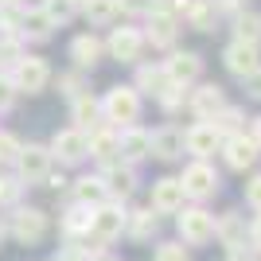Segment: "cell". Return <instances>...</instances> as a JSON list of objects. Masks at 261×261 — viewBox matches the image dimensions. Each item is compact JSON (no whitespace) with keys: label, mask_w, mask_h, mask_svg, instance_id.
Returning a JSON list of instances; mask_svg holds the SVG:
<instances>
[{"label":"cell","mask_w":261,"mask_h":261,"mask_svg":"<svg viewBox=\"0 0 261 261\" xmlns=\"http://www.w3.org/2000/svg\"><path fill=\"white\" fill-rule=\"evenodd\" d=\"M125 218H129V211H125L121 199H106V203H98V207L90 211V234H86V242H90V246H98V250L113 246V242L125 234Z\"/></svg>","instance_id":"1"},{"label":"cell","mask_w":261,"mask_h":261,"mask_svg":"<svg viewBox=\"0 0 261 261\" xmlns=\"http://www.w3.org/2000/svg\"><path fill=\"white\" fill-rule=\"evenodd\" d=\"M141 90L137 86H109L106 98H101V117H106V125H113V129H129V125H137L141 121Z\"/></svg>","instance_id":"2"},{"label":"cell","mask_w":261,"mask_h":261,"mask_svg":"<svg viewBox=\"0 0 261 261\" xmlns=\"http://www.w3.org/2000/svg\"><path fill=\"white\" fill-rule=\"evenodd\" d=\"M179 184H184V195L191 203H207V199H215L222 191V175L215 172L211 160H191L184 168V175H179Z\"/></svg>","instance_id":"3"},{"label":"cell","mask_w":261,"mask_h":261,"mask_svg":"<svg viewBox=\"0 0 261 261\" xmlns=\"http://www.w3.org/2000/svg\"><path fill=\"white\" fill-rule=\"evenodd\" d=\"M175 230H179L184 246H207V242H215V215L203 203H191V207L184 203V211L175 215Z\"/></svg>","instance_id":"4"},{"label":"cell","mask_w":261,"mask_h":261,"mask_svg":"<svg viewBox=\"0 0 261 261\" xmlns=\"http://www.w3.org/2000/svg\"><path fill=\"white\" fill-rule=\"evenodd\" d=\"M47 230H51V215L43 207H16L8 215V234L20 246H39L47 238Z\"/></svg>","instance_id":"5"},{"label":"cell","mask_w":261,"mask_h":261,"mask_svg":"<svg viewBox=\"0 0 261 261\" xmlns=\"http://www.w3.org/2000/svg\"><path fill=\"white\" fill-rule=\"evenodd\" d=\"M51 82V66L35 55H20L12 63V86L16 94H43V86Z\"/></svg>","instance_id":"6"},{"label":"cell","mask_w":261,"mask_h":261,"mask_svg":"<svg viewBox=\"0 0 261 261\" xmlns=\"http://www.w3.org/2000/svg\"><path fill=\"white\" fill-rule=\"evenodd\" d=\"M47 148H51V156L63 164V168H74V164L90 160V141H86V133L74 129V125H70V129H59V133L51 137V144H47Z\"/></svg>","instance_id":"7"},{"label":"cell","mask_w":261,"mask_h":261,"mask_svg":"<svg viewBox=\"0 0 261 261\" xmlns=\"http://www.w3.org/2000/svg\"><path fill=\"white\" fill-rule=\"evenodd\" d=\"M222 160H226L230 172H250L253 164L261 160V148L250 133H234V137H222Z\"/></svg>","instance_id":"8"},{"label":"cell","mask_w":261,"mask_h":261,"mask_svg":"<svg viewBox=\"0 0 261 261\" xmlns=\"http://www.w3.org/2000/svg\"><path fill=\"white\" fill-rule=\"evenodd\" d=\"M51 148L47 144H20V156H16V172H20V184H43L47 172H51Z\"/></svg>","instance_id":"9"},{"label":"cell","mask_w":261,"mask_h":261,"mask_svg":"<svg viewBox=\"0 0 261 261\" xmlns=\"http://www.w3.org/2000/svg\"><path fill=\"white\" fill-rule=\"evenodd\" d=\"M101 184H106V195L109 199H125L137 191V164H125V160H113V164H101Z\"/></svg>","instance_id":"10"},{"label":"cell","mask_w":261,"mask_h":261,"mask_svg":"<svg viewBox=\"0 0 261 261\" xmlns=\"http://www.w3.org/2000/svg\"><path fill=\"white\" fill-rule=\"evenodd\" d=\"M164 74H168V82L172 86H191V82H199V74H203V55L195 51H172L168 59H164Z\"/></svg>","instance_id":"11"},{"label":"cell","mask_w":261,"mask_h":261,"mask_svg":"<svg viewBox=\"0 0 261 261\" xmlns=\"http://www.w3.org/2000/svg\"><path fill=\"white\" fill-rule=\"evenodd\" d=\"M187 203L184 195V184H179V175H160L152 184V199H148V207L156 211V215H179Z\"/></svg>","instance_id":"12"},{"label":"cell","mask_w":261,"mask_h":261,"mask_svg":"<svg viewBox=\"0 0 261 261\" xmlns=\"http://www.w3.org/2000/svg\"><path fill=\"white\" fill-rule=\"evenodd\" d=\"M184 148L195 156V160H211V156L222 148V133H218L211 121H195V125L184 133Z\"/></svg>","instance_id":"13"},{"label":"cell","mask_w":261,"mask_h":261,"mask_svg":"<svg viewBox=\"0 0 261 261\" xmlns=\"http://www.w3.org/2000/svg\"><path fill=\"white\" fill-rule=\"evenodd\" d=\"M222 63H226V70H230L234 78H250L253 70H261V47L234 39V43L222 51Z\"/></svg>","instance_id":"14"},{"label":"cell","mask_w":261,"mask_h":261,"mask_svg":"<svg viewBox=\"0 0 261 261\" xmlns=\"http://www.w3.org/2000/svg\"><path fill=\"white\" fill-rule=\"evenodd\" d=\"M106 51L117 63H137L144 51V32H137V28H113L106 39Z\"/></svg>","instance_id":"15"},{"label":"cell","mask_w":261,"mask_h":261,"mask_svg":"<svg viewBox=\"0 0 261 261\" xmlns=\"http://www.w3.org/2000/svg\"><path fill=\"white\" fill-rule=\"evenodd\" d=\"M148 148H152V133L141 129V125H129V129H117V152L125 164H141L148 160Z\"/></svg>","instance_id":"16"},{"label":"cell","mask_w":261,"mask_h":261,"mask_svg":"<svg viewBox=\"0 0 261 261\" xmlns=\"http://www.w3.org/2000/svg\"><path fill=\"white\" fill-rule=\"evenodd\" d=\"M222 106H226V98H222V86H218V82H203L199 90L187 94V109H191L195 121H211Z\"/></svg>","instance_id":"17"},{"label":"cell","mask_w":261,"mask_h":261,"mask_svg":"<svg viewBox=\"0 0 261 261\" xmlns=\"http://www.w3.org/2000/svg\"><path fill=\"white\" fill-rule=\"evenodd\" d=\"M215 238L222 250H234V246H246L250 242V226H246V218L238 211H222L215 218Z\"/></svg>","instance_id":"18"},{"label":"cell","mask_w":261,"mask_h":261,"mask_svg":"<svg viewBox=\"0 0 261 261\" xmlns=\"http://www.w3.org/2000/svg\"><path fill=\"white\" fill-rule=\"evenodd\" d=\"M125 238H133V242H152V238H160V215H156L152 207H137V211H129V218H125Z\"/></svg>","instance_id":"19"},{"label":"cell","mask_w":261,"mask_h":261,"mask_svg":"<svg viewBox=\"0 0 261 261\" xmlns=\"http://www.w3.org/2000/svg\"><path fill=\"white\" fill-rule=\"evenodd\" d=\"M148 156H156L160 164L179 160V156H184V129H179V125H164V129H156Z\"/></svg>","instance_id":"20"},{"label":"cell","mask_w":261,"mask_h":261,"mask_svg":"<svg viewBox=\"0 0 261 261\" xmlns=\"http://www.w3.org/2000/svg\"><path fill=\"white\" fill-rule=\"evenodd\" d=\"M70 121H74V129L82 133H94L98 125H106V117H101V98H94V94H78L74 101H70Z\"/></svg>","instance_id":"21"},{"label":"cell","mask_w":261,"mask_h":261,"mask_svg":"<svg viewBox=\"0 0 261 261\" xmlns=\"http://www.w3.org/2000/svg\"><path fill=\"white\" fill-rule=\"evenodd\" d=\"M175 35H179V20H175L172 12L156 8L148 16V32H144V43L152 47H175Z\"/></svg>","instance_id":"22"},{"label":"cell","mask_w":261,"mask_h":261,"mask_svg":"<svg viewBox=\"0 0 261 261\" xmlns=\"http://www.w3.org/2000/svg\"><path fill=\"white\" fill-rule=\"evenodd\" d=\"M90 211L94 207H82V203H66L63 218H59V230H63V242H86L90 234Z\"/></svg>","instance_id":"23"},{"label":"cell","mask_w":261,"mask_h":261,"mask_svg":"<svg viewBox=\"0 0 261 261\" xmlns=\"http://www.w3.org/2000/svg\"><path fill=\"white\" fill-rule=\"evenodd\" d=\"M101 39L94 32H82V35H74L70 39V59H74V66L78 70H94V66L101 63Z\"/></svg>","instance_id":"24"},{"label":"cell","mask_w":261,"mask_h":261,"mask_svg":"<svg viewBox=\"0 0 261 261\" xmlns=\"http://www.w3.org/2000/svg\"><path fill=\"white\" fill-rule=\"evenodd\" d=\"M86 141H90V160H98V164L121 160V152H117V129H113V125H98L94 133H86Z\"/></svg>","instance_id":"25"},{"label":"cell","mask_w":261,"mask_h":261,"mask_svg":"<svg viewBox=\"0 0 261 261\" xmlns=\"http://www.w3.org/2000/svg\"><path fill=\"white\" fill-rule=\"evenodd\" d=\"M70 199L74 203H82V207H98V203H106V184H101V175H78L74 187H70Z\"/></svg>","instance_id":"26"},{"label":"cell","mask_w":261,"mask_h":261,"mask_svg":"<svg viewBox=\"0 0 261 261\" xmlns=\"http://www.w3.org/2000/svg\"><path fill=\"white\" fill-rule=\"evenodd\" d=\"M184 16H187V23H191L195 32H211L215 20H218V8H215V0H191Z\"/></svg>","instance_id":"27"},{"label":"cell","mask_w":261,"mask_h":261,"mask_svg":"<svg viewBox=\"0 0 261 261\" xmlns=\"http://www.w3.org/2000/svg\"><path fill=\"white\" fill-rule=\"evenodd\" d=\"M51 28H55V23L47 20V12H43V8H28V12H20V32L28 35V39H47V35H51Z\"/></svg>","instance_id":"28"},{"label":"cell","mask_w":261,"mask_h":261,"mask_svg":"<svg viewBox=\"0 0 261 261\" xmlns=\"http://www.w3.org/2000/svg\"><path fill=\"white\" fill-rule=\"evenodd\" d=\"M242 121H246V109H238V106H222L215 117H211V125H215L222 137H234V133H246V125H242Z\"/></svg>","instance_id":"29"},{"label":"cell","mask_w":261,"mask_h":261,"mask_svg":"<svg viewBox=\"0 0 261 261\" xmlns=\"http://www.w3.org/2000/svg\"><path fill=\"white\" fill-rule=\"evenodd\" d=\"M78 4H82V16H86V20L90 23H98V28H101V23H113V20H117V0H78Z\"/></svg>","instance_id":"30"},{"label":"cell","mask_w":261,"mask_h":261,"mask_svg":"<svg viewBox=\"0 0 261 261\" xmlns=\"http://www.w3.org/2000/svg\"><path fill=\"white\" fill-rule=\"evenodd\" d=\"M168 86H172V82H168V74H164V66H141V70H137V90H144V94L160 98Z\"/></svg>","instance_id":"31"},{"label":"cell","mask_w":261,"mask_h":261,"mask_svg":"<svg viewBox=\"0 0 261 261\" xmlns=\"http://www.w3.org/2000/svg\"><path fill=\"white\" fill-rule=\"evenodd\" d=\"M234 39H242V43H261V12H238V16H234Z\"/></svg>","instance_id":"32"},{"label":"cell","mask_w":261,"mask_h":261,"mask_svg":"<svg viewBox=\"0 0 261 261\" xmlns=\"http://www.w3.org/2000/svg\"><path fill=\"white\" fill-rule=\"evenodd\" d=\"M94 253H98V246H90V242H63L55 261H90Z\"/></svg>","instance_id":"33"},{"label":"cell","mask_w":261,"mask_h":261,"mask_svg":"<svg viewBox=\"0 0 261 261\" xmlns=\"http://www.w3.org/2000/svg\"><path fill=\"white\" fill-rule=\"evenodd\" d=\"M43 12H47V20L59 28V23H66L74 16V0H43Z\"/></svg>","instance_id":"34"},{"label":"cell","mask_w":261,"mask_h":261,"mask_svg":"<svg viewBox=\"0 0 261 261\" xmlns=\"http://www.w3.org/2000/svg\"><path fill=\"white\" fill-rule=\"evenodd\" d=\"M156 261H191V250L184 242H156Z\"/></svg>","instance_id":"35"},{"label":"cell","mask_w":261,"mask_h":261,"mask_svg":"<svg viewBox=\"0 0 261 261\" xmlns=\"http://www.w3.org/2000/svg\"><path fill=\"white\" fill-rule=\"evenodd\" d=\"M156 101H160V109H164V113H175V109H184V106H187L184 86H168V90H164V94H160Z\"/></svg>","instance_id":"36"},{"label":"cell","mask_w":261,"mask_h":261,"mask_svg":"<svg viewBox=\"0 0 261 261\" xmlns=\"http://www.w3.org/2000/svg\"><path fill=\"white\" fill-rule=\"evenodd\" d=\"M16 156H20V137L0 133V164H16Z\"/></svg>","instance_id":"37"},{"label":"cell","mask_w":261,"mask_h":261,"mask_svg":"<svg viewBox=\"0 0 261 261\" xmlns=\"http://www.w3.org/2000/svg\"><path fill=\"white\" fill-rule=\"evenodd\" d=\"M156 4H160V0H117V8L129 12V16H152Z\"/></svg>","instance_id":"38"},{"label":"cell","mask_w":261,"mask_h":261,"mask_svg":"<svg viewBox=\"0 0 261 261\" xmlns=\"http://www.w3.org/2000/svg\"><path fill=\"white\" fill-rule=\"evenodd\" d=\"M20 191H23L20 179H8V175H0V207H4V203H16V199H20Z\"/></svg>","instance_id":"39"},{"label":"cell","mask_w":261,"mask_h":261,"mask_svg":"<svg viewBox=\"0 0 261 261\" xmlns=\"http://www.w3.org/2000/svg\"><path fill=\"white\" fill-rule=\"evenodd\" d=\"M59 94L70 98V101H74L78 94H86V90H82V78H78V74H63V78H59Z\"/></svg>","instance_id":"40"},{"label":"cell","mask_w":261,"mask_h":261,"mask_svg":"<svg viewBox=\"0 0 261 261\" xmlns=\"http://www.w3.org/2000/svg\"><path fill=\"white\" fill-rule=\"evenodd\" d=\"M246 203H250L253 211H261V172L250 175V184H246Z\"/></svg>","instance_id":"41"},{"label":"cell","mask_w":261,"mask_h":261,"mask_svg":"<svg viewBox=\"0 0 261 261\" xmlns=\"http://www.w3.org/2000/svg\"><path fill=\"white\" fill-rule=\"evenodd\" d=\"M226 261H261V253L253 250L250 242H246V246H234V250H226Z\"/></svg>","instance_id":"42"},{"label":"cell","mask_w":261,"mask_h":261,"mask_svg":"<svg viewBox=\"0 0 261 261\" xmlns=\"http://www.w3.org/2000/svg\"><path fill=\"white\" fill-rule=\"evenodd\" d=\"M12 101H16V86L8 74H0V109H12Z\"/></svg>","instance_id":"43"},{"label":"cell","mask_w":261,"mask_h":261,"mask_svg":"<svg viewBox=\"0 0 261 261\" xmlns=\"http://www.w3.org/2000/svg\"><path fill=\"white\" fill-rule=\"evenodd\" d=\"M242 82H246V94L261 101V70H253V74H250V78H242Z\"/></svg>","instance_id":"44"},{"label":"cell","mask_w":261,"mask_h":261,"mask_svg":"<svg viewBox=\"0 0 261 261\" xmlns=\"http://www.w3.org/2000/svg\"><path fill=\"white\" fill-rule=\"evenodd\" d=\"M218 12H230V16H238V12H246V0H215Z\"/></svg>","instance_id":"45"},{"label":"cell","mask_w":261,"mask_h":261,"mask_svg":"<svg viewBox=\"0 0 261 261\" xmlns=\"http://www.w3.org/2000/svg\"><path fill=\"white\" fill-rule=\"evenodd\" d=\"M250 246H253V250L261 253V211H257V218L250 222Z\"/></svg>","instance_id":"46"},{"label":"cell","mask_w":261,"mask_h":261,"mask_svg":"<svg viewBox=\"0 0 261 261\" xmlns=\"http://www.w3.org/2000/svg\"><path fill=\"white\" fill-rule=\"evenodd\" d=\"M43 184L59 191V187H66V179H63V175H59V172H47V179H43Z\"/></svg>","instance_id":"47"},{"label":"cell","mask_w":261,"mask_h":261,"mask_svg":"<svg viewBox=\"0 0 261 261\" xmlns=\"http://www.w3.org/2000/svg\"><path fill=\"white\" fill-rule=\"evenodd\" d=\"M90 261H121V257H117V253H109V250H98Z\"/></svg>","instance_id":"48"},{"label":"cell","mask_w":261,"mask_h":261,"mask_svg":"<svg viewBox=\"0 0 261 261\" xmlns=\"http://www.w3.org/2000/svg\"><path fill=\"white\" fill-rule=\"evenodd\" d=\"M250 137H253V141H257V148H261V117L253 121V133H250Z\"/></svg>","instance_id":"49"},{"label":"cell","mask_w":261,"mask_h":261,"mask_svg":"<svg viewBox=\"0 0 261 261\" xmlns=\"http://www.w3.org/2000/svg\"><path fill=\"white\" fill-rule=\"evenodd\" d=\"M8 4H20V0H0V8H8Z\"/></svg>","instance_id":"50"},{"label":"cell","mask_w":261,"mask_h":261,"mask_svg":"<svg viewBox=\"0 0 261 261\" xmlns=\"http://www.w3.org/2000/svg\"><path fill=\"white\" fill-rule=\"evenodd\" d=\"M74 4H78V0H74Z\"/></svg>","instance_id":"51"}]
</instances>
